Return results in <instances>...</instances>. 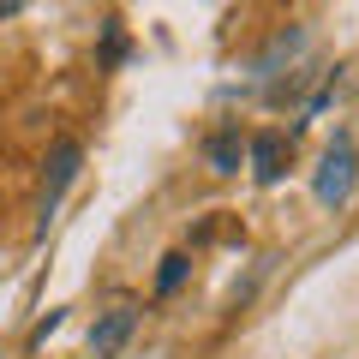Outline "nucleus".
Here are the masks:
<instances>
[{
  "instance_id": "1",
  "label": "nucleus",
  "mask_w": 359,
  "mask_h": 359,
  "mask_svg": "<svg viewBox=\"0 0 359 359\" xmlns=\"http://www.w3.org/2000/svg\"><path fill=\"white\" fill-rule=\"evenodd\" d=\"M353 186H359V150H353V138H335L318 156V168H311V198L323 210H347L353 204Z\"/></svg>"
},
{
  "instance_id": "2",
  "label": "nucleus",
  "mask_w": 359,
  "mask_h": 359,
  "mask_svg": "<svg viewBox=\"0 0 359 359\" xmlns=\"http://www.w3.org/2000/svg\"><path fill=\"white\" fill-rule=\"evenodd\" d=\"M84 174V144L78 138H54V150H48V162H42V204H36V233H48V222H54V210H60V198L72 192V180Z\"/></svg>"
},
{
  "instance_id": "3",
  "label": "nucleus",
  "mask_w": 359,
  "mask_h": 359,
  "mask_svg": "<svg viewBox=\"0 0 359 359\" xmlns=\"http://www.w3.org/2000/svg\"><path fill=\"white\" fill-rule=\"evenodd\" d=\"M245 162H252L257 186H276V180L287 174V162H294V132H276V126L252 132V138H245Z\"/></svg>"
},
{
  "instance_id": "4",
  "label": "nucleus",
  "mask_w": 359,
  "mask_h": 359,
  "mask_svg": "<svg viewBox=\"0 0 359 359\" xmlns=\"http://www.w3.org/2000/svg\"><path fill=\"white\" fill-rule=\"evenodd\" d=\"M138 318H144V311L132 306V299L108 306L102 318L90 323V359H120V353H126V341L138 335Z\"/></svg>"
},
{
  "instance_id": "5",
  "label": "nucleus",
  "mask_w": 359,
  "mask_h": 359,
  "mask_svg": "<svg viewBox=\"0 0 359 359\" xmlns=\"http://www.w3.org/2000/svg\"><path fill=\"white\" fill-rule=\"evenodd\" d=\"M204 162H210V174H240V162H245V132L240 126H216L204 138Z\"/></svg>"
},
{
  "instance_id": "6",
  "label": "nucleus",
  "mask_w": 359,
  "mask_h": 359,
  "mask_svg": "<svg viewBox=\"0 0 359 359\" xmlns=\"http://www.w3.org/2000/svg\"><path fill=\"white\" fill-rule=\"evenodd\" d=\"M299 48H306V30H299V25H294V30H276V36H269V48L257 54V66H252V72H257V78H276V66H282V60H294Z\"/></svg>"
},
{
  "instance_id": "7",
  "label": "nucleus",
  "mask_w": 359,
  "mask_h": 359,
  "mask_svg": "<svg viewBox=\"0 0 359 359\" xmlns=\"http://www.w3.org/2000/svg\"><path fill=\"white\" fill-rule=\"evenodd\" d=\"M186 276H192V252H168L162 269H156V299H174L186 287Z\"/></svg>"
},
{
  "instance_id": "8",
  "label": "nucleus",
  "mask_w": 359,
  "mask_h": 359,
  "mask_svg": "<svg viewBox=\"0 0 359 359\" xmlns=\"http://www.w3.org/2000/svg\"><path fill=\"white\" fill-rule=\"evenodd\" d=\"M126 54V36H120V25L108 18V30H102V60H120Z\"/></svg>"
},
{
  "instance_id": "9",
  "label": "nucleus",
  "mask_w": 359,
  "mask_h": 359,
  "mask_svg": "<svg viewBox=\"0 0 359 359\" xmlns=\"http://www.w3.org/2000/svg\"><path fill=\"white\" fill-rule=\"evenodd\" d=\"M54 330H60V311H48V318H42L36 330H30V347H42V341H48V335H54Z\"/></svg>"
}]
</instances>
